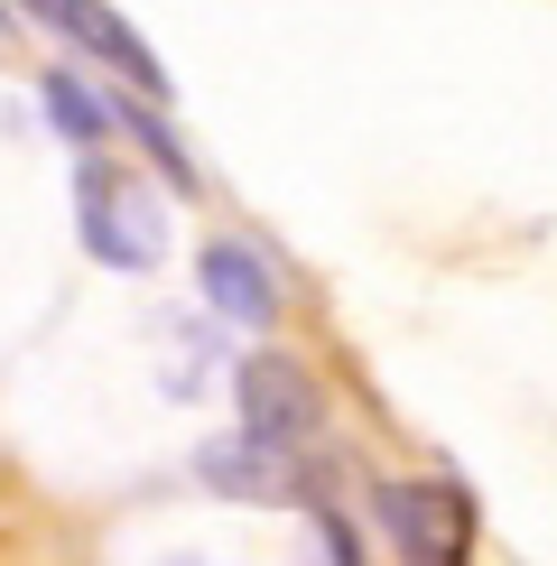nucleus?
<instances>
[{
  "label": "nucleus",
  "instance_id": "obj_4",
  "mask_svg": "<svg viewBox=\"0 0 557 566\" xmlns=\"http://www.w3.org/2000/svg\"><path fill=\"white\" fill-rule=\"evenodd\" d=\"M29 10L46 19V29L84 38V46H93V56H103V65H122V75H130L139 93H168V65L149 56V38H139V29H122V19H112L103 0H29Z\"/></svg>",
  "mask_w": 557,
  "mask_h": 566
},
{
  "label": "nucleus",
  "instance_id": "obj_8",
  "mask_svg": "<svg viewBox=\"0 0 557 566\" xmlns=\"http://www.w3.org/2000/svg\"><path fill=\"white\" fill-rule=\"evenodd\" d=\"M168 566H186V557H168Z\"/></svg>",
  "mask_w": 557,
  "mask_h": 566
},
{
  "label": "nucleus",
  "instance_id": "obj_7",
  "mask_svg": "<svg viewBox=\"0 0 557 566\" xmlns=\"http://www.w3.org/2000/svg\"><path fill=\"white\" fill-rule=\"evenodd\" d=\"M46 122H56L65 139H84V149H93V139H103V103H93V93L56 65V75H46Z\"/></svg>",
  "mask_w": 557,
  "mask_h": 566
},
{
  "label": "nucleus",
  "instance_id": "obj_3",
  "mask_svg": "<svg viewBox=\"0 0 557 566\" xmlns=\"http://www.w3.org/2000/svg\"><path fill=\"white\" fill-rule=\"evenodd\" d=\"M381 521H390L409 566H464L474 557V502H464L455 483H390Z\"/></svg>",
  "mask_w": 557,
  "mask_h": 566
},
{
  "label": "nucleus",
  "instance_id": "obj_6",
  "mask_svg": "<svg viewBox=\"0 0 557 566\" xmlns=\"http://www.w3.org/2000/svg\"><path fill=\"white\" fill-rule=\"evenodd\" d=\"M196 474L214 483V492H232V502H278V492H288V464H278V455H261L251 437L204 446V455H196Z\"/></svg>",
  "mask_w": 557,
  "mask_h": 566
},
{
  "label": "nucleus",
  "instance_id": "obj_5",
  "mask_svg": "<svg viewBox=\"0 0 557 566\" xmlns=\"http://www.w3.org/2000/svg\"><path fill=\"white\" fill-rule=\"evenodd\" d=\"M196 289H204V306H223L232 325H270L278 316V279L261 270V251H242V242H204Z\"/></svg>",
  "mask_w": 557,
  "mask_h": 566
},
{
  "label": "nucleus",
  "instance_id": "obj_2",
  "mask_svg": "<svg viewBox=\"0 0 557 566\" xmlns=\"http://www.w3.org/2000/svg\"><path fill=\"white\" fill-rule=\"evenodd\" d=\"M325 428V390L307 381V363H288V353H251L242 363V437L261 446V455L288 464L297 446H316Z\"/></svg>",
  "mask_w": 557,
  "mask_h": 566
},
{
  "label": "nucleus",
  "instance_id": "obj_1",
  "mask_svg": "<svg viewBox=\"0 0 557 566\" xmlns=\"http://www.w3.org/2000/svg\"><path fill=\"white\" fill-rule=\"evenodd\" d=\"M75 205H84V251L103 270H149L158 242H168V214H158V196L122 168H103V158H84L75 177Z\"/></svg>",
  "mask_w": 557,
  "mask_h": 566
}]
</instances>
